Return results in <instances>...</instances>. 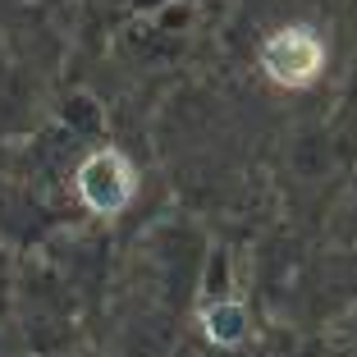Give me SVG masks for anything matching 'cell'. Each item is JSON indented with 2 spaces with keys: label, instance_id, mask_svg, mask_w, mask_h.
<instances>
[{
  "label": "cell",
  "instance_id": "obj_3",
  "mask_svg": "<svg viewBox=\"0 0 357 357\" xmlns=\"http://www.w3.org/2000/svg\"><path fill=\"white\" fill-rule=\"evenodd\" d=\"M202 330H206V339L234 348V344L248 339V312H243L238 303H211L206 312H202Z\"/></svg>",
  "mask_w": 357,
  "mask_h": 357
},
{
  "label": "cell",
  "instance_id": "obj_2",
  "mask_svg": "<svg viewBox=\"0 0 357 357\" xmlns=\"http://www.w3.org/2000/svg\"><path fill=\"white\" fill-rule=\"evenodd\" d=\"M78 197L96 215H119L133 197V169H128L124 151H92L78 169Z\"/></svg>",
  "mask_w": 357,
  "mask_h": 357
},
{
  "label": "cell",
  "instance_id": "obj_1",
  "mask_svg": "<svg viewBox=\"0 0 357 357\" xmlns=\"http://www.w3.org/2000/svg\"><path fill=\"white\" fill-rule=\"evenodd\" d=\"M261 69L275 87H289V92L312 87L326 69V46L312 28H280L261 46Z\"/></svg>",
  "mask_w": 357,
  "mask_h": 357
}]
</instances>
